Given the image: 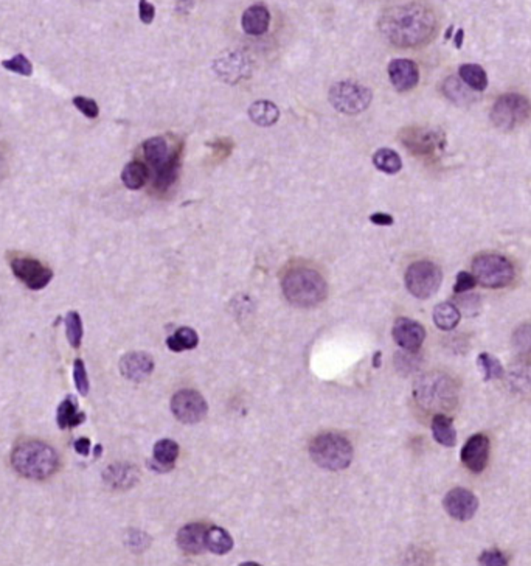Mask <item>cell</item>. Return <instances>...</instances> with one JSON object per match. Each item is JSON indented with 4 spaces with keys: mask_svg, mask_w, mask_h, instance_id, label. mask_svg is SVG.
<instances>
[{
    "mask_svg": "<svg viewBox=\"0 0 531 566\" xmlns=\"http://www.w3.org/2000/svg\"><path fill=\"white\" fill-rule=\"evenodd\" d=\"M379 28L390 44L411 49L427 44L435 36L437 17L421 0H404L384 11Z\"/></svg>",
    "mask_w": 531,
    "mask_h": 566,
    "instance_id": "obj_1",
    "label": "cell"
},
{
    "mask_svg": "<svg viewBox=\"0 0 531 566\" xmlns=\"http://www.w3.org/2000/svg\"><path fill=\"white\" fill-rule=\"evenodd\" d=\"M11 466L27 479L44 481L59 468V456L50 445L41 440H27L11 453Z\"/></svg>",
    "mask_w": 531,
    "mask_h": 566,
    "instance_id": "obj_2",
    "label": "cell"
},
{
    "mask_svg": "<svg viewBox=\"0 0 531 566\" xmlns=\"http://www.w3.org/2000/svg\"><path fill=\"white\" fill-rule=\"evenodd\" d=\"M283 293L292 305L313 308L324 302L328 296V285L321 274L309 268H295L283 279Z\"/></svg>",
    "mask_w": 531,
    "mask_h": 566,
    "instance_id": "obj_3",
    "label": "cell"
},
{
    "mask_svg": "<svg viewBox=\"0 0 531 566\" xmlns=\"http://www.w3.org/2000/svg\"><path fill=\"white\" fill-rule=\"evenodd\" d=\"M414 394L420 406L427 411L443 414V411L455 408L458 402V387L449 375L432 372L422 375L415 383Z\"/></svg>",
    "mask_w": 531,
    "mask_h": 566,
    "instance_id": "obj_4",
    "label": "cell"
},
{
    "mask_svg": "<svg viewBox=\"0 0 531 566\" xmlns=\"http://www.w3.org/2000/svg\"><path fill=\"white\" fill-rule=\"evenodd\" d=\"M309 455L319 467L339 472L347 468L353 461V445L340 434L325 433L313 439Z\"/></svg>",
    "mask_w": 531,
    "mask_h": 566,
    "instance_id": "obj_5",
    "label": "cell"
},
{
    "mask_svg": "<svg viewBox=\"0 0 531 566\" xmlns=\"http://www.w3.org/2000/svg\"><path fill=\"white\" fill-rule=\"evenodd\" d=\"M473 274L482 287L499 290L505 288L515 280V266L500 254H480L473 261Z\"/></svg>",
    "mask_w": 531,
    "mask_h": 566,
    "instance_id": "obj_6",
    "label": "cell"
},
{
    "mask_svg": "<svg viewBox=\"0 0 531 566\" xmlns=\"http://www.w3.org/2000/svg\"><path fill=\"white\" fill-rule=\"evenodd\" d=\"M531 117V103L521 94H505L494 103L491 109V122L496 128L511 131L523 124Z\"/></svg>",
    "mask_w": 531,
    "mask_h": 566,
    "instance_id": "obj_7",
    "label": "cell"
},
{
    "mask_svg": "<svg viewBox=\"0 0 531 566\" xmlns=\"http://www.w3.org/2000/svg\"><path fill=\"white\" fill-rule=\"evenodd\" d=\"M332 108L347 116H356L365 111L372 103V91L354 81H340L332 85L328 94Z\"/></svg>",
    "mask_w": 531,
    "mask_h": 566,
    "instance_id": "obj_8",
    "label": "cell"
},
{
    "mask_svg": "<svg viewBox=\"0 0 531 566\" xmlns=\"http://www.w3.org/2000/svg\"><path fill=\"white\" fill-rule=\"evenodd\" d=\"M404 280L411 296L416 299H429L438 291L443 274L433 261L420 260L407 268Z\"/></svg>",
    "mask_w": 531,
    "mask_h": 566,
    "instance_id": "obj_9",
    "label": "cell"
},
{
    "mask_svg": "<svg viewBox=\"0 0 531 566\" xmlns=\"http://www.w3.org/2000/svg\"><path fill=\"white\" fill-rule=\"evenodd\" d=\"M171 411L179 422L185 425H194L205 419L207 402L199 392L192 389H183L174 394L171 400Z\"/></svg>",
    "mask_w": 531,
    "mask_h": 566,
    "instance_id": "obj_10",
    "label": "cell"
},
{
    "mask_svg": "<svg viewBox=\"0 0 531 566\" xmlns=\"http://www.w3.org/2000/svg\"><path fill=\"white\" fill-rule=\"evenodd\" d=\"M11 270L14 276L25 283L30 290L38 291L45 288L52 282L53 272L39 260L32 257H16L11 260Z\"/></svg>",
    "mask_w": 531,
    "mask_h": 566,
    "instance_id": "obj_11",
    "label": "cell"
},
{
    "mask_svg": "<svg viewBox=\"0 0 531 566\" xmlns=\"http://www.w3.org/2000/svg\"><path fill=\"white\" fill-rule=\"evenodd\" d=\"M401 142L411 154L427 156L433 154L438 148L443 146L444 139L438 131L425 128H407L401 133Z\"/></svg>",
    "mask_w": 531,
    "mask_h": 566,
    "instance_id": "obj_12",
    "label": "cell"
},
{
    "mask_svg": "<svg viewBox=\"0 0 531 566\" xmlns=\"http://www.w3.org/2000/svg\"><path fill=\"white\" fill-rule=\"evenodd\" d=\"M443 505L444 510L453 518V520L469 521L471 518H474V515L477 514L479 499H477L475 494L468 490V488L457 487L446 493Z\"/></svg>",
    "mask_w": 531,
    "mask_h": 566,
    "instance_id": "obj_13",
    "label": "cell"
},
{
    "mask_svg": "<svg viewBox=\"0 0 531 566\" xmlns=\"http://www.w3.org/2000/svg\"><path fill=\"white\" fill-rule=\"evenodd\" d=\"M489 439L485 434H474L462 448V462L469 472L482 473L486 468L489 461Z\"/></svg>",
    "mask_w": 531,
    "mask_h": 566,
    "instance_id": "obj_14",
    "label": "cell"
},
{
    "mask_svg": "<svg viewBox=\"0 0 531 566\" xmlns=\"http://www.w3.org/2000/svg\"><path fill=\"white\" fill-rule=\"evenodd\" d=\"M392 333L395 342L405 351H416L426 339L425 327L409 318L396 319Z\"/></svg>",
    "mask_w": 531,
    "mask_h": 566,
    "instance_id": "obj_15",
    "label": "cell"
},
{
    "mask_svg": "<svg viewBox=\"0 0 531 566\" xmlns=\"http://www.w3.org/2000/svg\"><path fill=\"white\" fill-rule=\"evenodd\" d=\"M389 78L396 91H411L420 81L418 65L410 59H393L389 64Z\"/></svg>",
    "mask_w": 531,
    "mask_h": 566,
    "instance_id": "obj_16",
    "label": "cell"
},
{
    "mask_svg": "<svg viewBox=\"0 0 531 566\" xmlns=\"http://www.w3.org/2000/svg\"><path fill=\"white\" fill-rule=\"evenodd\" d=\"M214 74L225 83H238L240 80H246L250 75V65L247 59L240 53H229V55L221 56L218 61H214Z\"/></svg>",
    "mask_w": 531,
    "mask_h": 566,
    "instance_id": "obj_17",
    "label": "cell"
},
{
    "mask_svg": "<svg viewBox=\"0 0 531 566\" xmlns=\"http://www.w3.org/2000/svg\"><path fill=\"white\" fill-rule=\"evenodd\" d=\"M154 371V360L143 351H131L120 361V372L124 378L135 383L146 380Z\"/></svg>",
    "mask_w": 531,
    "mask_h": 566,
    "instance_id": "obj_18",
    "label": "cell"
},
{
    "mask_svg": "<svg viewBox=\"0 0 531 566\" xmlns=\"http://www.w3.org/2000/svg\"><path fill=\"white\" fill-rule=\"evenodd\" d=\"M207 526L201 523H192L183 526L177 532V546L181 547L183 552L187 554H202L207 551L205 537H207Z\"/></svg>",
    "mask_w": 531,
    "mask_h": 566,
    "instance_id": "obj_19",
    "label": "cell"
},
{
    "mask_svg": "<svg viewBox=\"0 0 531 566\" xmlns=\"http://www.w3.org/2000/svg\"><path fill=\"white\" fill-rule=\"evenodd\" d=\"M271 23V14L264 5H252L249 7L241 17V27L244 33L250 36H261L267 32Z\"/></svg>",
    "mask_w": 531,
    "mask_h": 566,
    "instance_id": "obj_20",
    "label": "cell"
},
{
    "mask_svg": "<svg viewBox=\"0 0 531 566\" xmlns=\"http://www.w3.org/2000/svg\"><path fill=\"white\" fill-rule=\"evenodd\" d=\"M179 157H181V151L176 150L170 154V157L166 162L156 168V177H154L152 187L159 190V192H165L168 190L172 184L177 179V171H179Z\"/></svg>",
    "mask_w": 531,
    "mask_h": 566,
    "instance_id": "obj_21",
    "label": "cell"
},
{
    "mask_svg": "<svg viewBox=\"0 0 531 566\" xmlns=\"http://www.w3.org/2000/svg\"><path fill=\"white\" fill-rule=\"evenodd\" d=\"M432 434L433 439L446 448H452L457 445V431L453 426L451 417L446 414H435L432 419Z\"/></svg>",
    "mask_w": 531,
    "mask_h": 566,
    "instance_id": "obj_22",
    "label": "cell"
},
{
    "mask_svg": "<svg viewBox=\"0 0 531 566\" xmlns=\"http://www.w3.org/2000/svg\"><path fill=\"white\" fill-rule=\"evenodd\" d=\"M84 420H86V414L81 413V411L78 409V403H76L71 397L65 398V400L58 406L56 422L61 430H70V428L81 425Z\"/></svg>",
    "mask_w": 531,
    "mask_h": 566,
    "instance_id": "obj_23",
    "label": "cell"
},
{
    "mask_svg": "<svg viewBox=\"0 0 531 566\" xmlns=\"http://www.w3.org/2000/svg\"><path fill=\"white\" fill-rule=\"evenodd\" d=\"M249 117L255 124L258 127H272L275 124L280 118V111L272 101L267 100H260L255 101V103L249 108Z\"/></svg>",
    "mask_w": 531,
    "mask_h": 566,
    "instance_id": "obj_24",
    "label": "cell"
},
{
    "mask_svg": "<svg viewBox=\"0 0 531 566\" xmlns=\"http://www.w3.org/2000/svg\"><path fill=\"white\" fill-rule=\"evenodd\" d=\"M103 478L106 484L113 488H128L133 487L137 481V470L131 466H124V464H115L106 470Z\"/></svg>",
    "mask_w": 531,
    "mask_h": 566,
    "instance_id": "obj_25",
    "label": "cell"
},
{
    "mask_svg": "<svg viewBox=\"0 0 531 566\" xmlns=\"http://www.w3.org/2000/svg\"><path fill=\"white\" fill-rule=\"evenodd\" d=\"M433 323L443 331H451L460 323V309L451 302H441L433 308Z\"/></svg>",
    "mask_w": 531,
    "mask_h": 566,
    "instance_id": "obj_26",
    "label": "cell"
},
{
    "mask_svg": "<svg viewBox=\"0 0 531 566\" xmlns=\"http://www.w3.org/2000/svg\"><path fill=\"white\" fill-rule=\"evenodd\" d=\"M511 345L519 361L531 364V324L517 327L512 333Z\"/></svg>",
    "mask_w": 531,
    "mask_h": 566,
    "instance_id": "obj_27",
    "label": "cell"
},
{
    "mask_svg": "<svg viewBox=\"0 0 531 566\" xmlns=\"http://www.w3.org/2000/svg\"><path fill=\"white\" fill-rule=\"evenodd\" d=\"M205 545L207 551L218 554V556H224V554L230 552L231 547H234V538L230 537V534L225 529L212 526L207 529Z\"/></svg>",
    "mask_w": 531,
    "mask_h": 566,
    "instance_id": "obj_28",
    "label": "cell"
},
{
    "mask_svg": "<svg viewBox=\"0 0 531 566\" xmlns=\"http://www.w3.org/2000/svg\"><path fill=\"white\" fill-rule=\"evenodd\" d=\"M143 153H145L146 160L154 168L162 166L170 157L168 144H166L163 137H151V139H148L143 144Z\"/></svg>",
    "mask_w": 531,
    "mask_h": 566,
    "instance_id": "obj_29",
    "label": "cell"
},
{
    "mask_svg": "<svg viewBox=\"0 0 531 566\" xmlns=\"http://www.w3.org/2000/svg\"><path fill=\"white\" fill-rule=\"evenodd\" d=\"M458 75L464 85L475 92H483L488 87V75L479 64H463Z\"/></svg>",
    "mask_w": 531,
    "mask_h": 566,
    "instance_id": "obj_30",
    "label": "cell"
},
{
    "mask_svg": "<svg viewBox=\"0 0 531 566\" xmlns=\"http://www.w3.org/2000/svg\"><path fill=\"white\" fill-rule=\"evenodd\" d=\"M149 177V170L145 164L134 160L124 166L122 171V181L129 190H139L145 186Z\"/></svg>",
    "mask_w": 531,
    "mask_h": 566,
    "instance_id": "obj_31",
    "label": "cell"
},
{
    "mask_svg": "<svg viewBox=\"0 0 531 566\" xmlns=\"http://www.w3.org/2000/svg\"><path fill=\"white\" fill-rule=\"evenodd\" d=\"M152 455L157 466L168 470L174 466L176 459L179 456V445L171 439H162L154 445Z\"/></svg>",
    "mask_w": 531,
    "mask_h": 566,
    "instance_id": "obj_32",
    "label": "cell"
},
{
    "mask_svg": "<svg viewBox=\"0 0 531 566\" xmlns=\"http://www.w3.org/2000/svg\"><path fill=\"white\" fill-rule=\"evenodd\" d=\"M373 164L378 170L387 175H396V173L403 168V160L399 157L396 151L390 150V148H381L374 153Z\"/></svg>",
    "mask_w": 531,
    "mask_h": 566,
    "instance_id": "obj_33",
    "label": "cell"
},
{
    "mask_svg": "<svg viewBox=\"0 0 531 566\" xmlns=\"http://www.w3.org/2000/svg\"><path fill=\"white\" fill-rule=\"evenodd\" d=\"M199 344V336L193 329H188V327H183V329H179L174 335H171L166 339V345L172 351H183V350H192L196 345Z\"/></svg>",
    "mask_w": 531,
    "mask_h": 566,
    "instance_id": "obj_34",
    "label": "cell"
},
{
    "mask_svg": "<svg viewBox=\"0 0 531 566\" xmlns=\"http://www.w3.org/2000/svg\"><path fill=\"white\" fill-rule=\"evenodd\" d=\"M477 366H479L483 375V380L485 381L502 378L505 373L504 366L500 364V361L489 353H480L479 358H477Z\"/></svg>",
    "mask_w": 531,
    "mask_h": 566,
    "instance_id": "obj_35",
    "label": "cell"
},
{
    "mask_svg": "<svg viewBox=\"0 0 531 566\" xmlns=\"http://www.w3.org/2000/svg\"><path fill=\"white\" fill-rule=\"evenodd\" d=\"M65 333L67 339L74 349H78L82 341V320L81 316L76 312H70L65 318Z\"/></svg>",
    "mask_w": 531,
    "mask_h": 566,
    "instance_id": "obj_36",
    "label": "cell"
},
{
    "mask_svg": "<svg viewBox=\"0 0 531 566\" xmlns=\"http://www.w3.org/2000/svg\"><path fill=\"white\" fill-rule=\"evenodd\" d=\"M511 383L521 392L531 389V364L521 362V367L511 372Z\"/></svg>",
    "mask_w": 531,
    "mask_h": 566,
    "instance_id": "obj_37",
    "label": "cell"
},
{
    "mask_svg": "<svg viewBox=\"0 0 531 566\" xmlns=\"http://www.w3.org/2000/svg\"><path fill=\"white\" fill-rule=\"evenodd\" d=\"M2 65L7 70H11V72L19 74V75H23V76H30L33 74L32 63H30L25 56L21 55V53H19V55H16L13 59L3 61Z\"/></svg>",
    "mask_w": 531,
    "mask_h": 566,
    "instance_id": "obj_38",
    "label": "cell"
},
{
    "mask_svg": "<svg viewBox=\"0 0 531 566\" xmlns=\"http://www.w3.org/2000/svg\"><path fill=\"white\" fill-rule=\"evenodd\" d=\"M74 381L80 394L82 397H86L89 394V378H87L84 362H82L81 360H76L74 364Z\"/></svg>",
    "mask_w": 531,
    "mask_h": 566,
    "instance_id": "obj_39",
    "label": "cell"
},
{
    "mask_svg": "<svg viewBox=\"0 0 531 566\" xmlns=\"http://www.w3.org/2000/svg\"><path fill=\"white\" fill-rule=\"evenodd\" d=\"M75 108H78L82 114L89 118H97L100 114L98 105L95 103V100L87 98V97H75L74 98Z\"/></svg>",
    "mask_w": 531,
    "mask_h": 566,
    "instance_id": "obj_40",
    "label": "cell"
},
{
    "mask_svg": "<svg viewBox=\"0 0 531 566\" xmlns=\"http://www.w3.org/2000/svg\"><path fill=\"white\" fill-rule=\"evenodd\" d=\"M479 563L485 566H505L508 565V558H506L500 551H485L480 554Z\"/></svg>",
    "mask_w": 531,
    "mask_h": 566,
    "instance_id": "obj_41",
    "label": "cell"
},
{
    "mask_svg": "<svg viewBox=\"0 0 531 566\" xmlns=\"http://www.w3.org/2000/svg\"><path fill=\"white\" fill-rule=\"evenodd\" d=\"M477 280L474 277V274L466 272V271H462L457 274V280H455V287H453V291L458 294L462 293H466V291H471L475 287Z\"/></svg>",
    "mask_w": 531,
    "mask_h": 566,
    "instance_id": "obj_42",
    "label": "cell"
},
{
    "mask_svg": "<svg viewBox=\"0 0 531 566\" xmlns=\"http://www.w3.org/2000/svg\"><path fill=\"white\" fill-rule=\"evenodd\" d=\"M139 16L143 23L149 25L154 21V16H156V8L148 0H139Z\"/></svg>",
    "mask_w": 531,
    "mask_h": 566,
    "instance_id": "obj_43",
    "label": "cell"
},
{
    "mask_svg": "<svg viewBox=\"0 0 531 566\" xmlns=\"http://www.w3.org/2000/svg\"><path fill=\"white\" fill-rule=\"evenodd\" d=\"M370 221H372L373 224H378V226H392L393 224V217L389 215V213L378 212V213H373V215L370 217Z\"/></svg>",
    "mask_w": 531,
    "mask_h": 566,
    "instance_id": "obj_44",
    "label": "cell"
},
{
    "mask_svg": "<svg viewBox=\"0 0 531 566\" xmlns=\"http://www.w3.org/2000/svg\"><path fill=\"white\" fill-rule=\"evenodd\" d=\"M75 450L81 456H87L91 453V440L86 437H81L78 440H75Z\"/></svg>",
    "mask_w": 531,
    "mask_h": 566,
    "instance_id": "obj_45",
    "label": "cell"
},
{
    "mask_svg": "<svg viewBox=\"0 0 531 566\" xmlns=\"http://www.w3.org/2000/svg\"><path fill=\"white\" fill-rule=\"evenodd\" d=\"M5 171H7V160H5L3 153L0 151V177L5 175Z\"/></svg>",
    "mask_w": 531,
    "mask_h": 566,
    "instance_id": "obj_46",
    "label": "cell"
},
{
    "mask_svg": "<svg viewBox=\"0 0 531 566\" xmlns=\"http://www.w3.org/2000/svg\"><path fill=\"white\" fill-rule=\"evenodd\" d=\"M463 36H464V32L460 28V30H458V32H457V34H455V47H457V49H460V47H462V44H463Z\"/></svg>",
    "mask_w": 531,
    "mask_h": 566,
    "instance_id": "obj_47",
    "label": "cell"
}]
</instances>
